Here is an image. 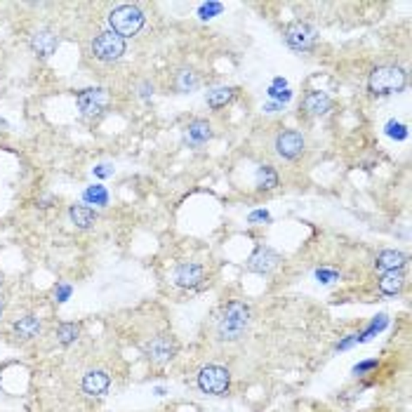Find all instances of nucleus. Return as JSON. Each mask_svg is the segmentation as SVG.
I'll list each match as a JSON object with an SVG mask.
<instances>
[{
	"mask_svg": "<svg viewBox=\"0 0 412 412\" xmlns=\"http://www.w3.org/2000/svg\"><path fill=\"white\" fill-rule=\"evenodd\" d=\"M250 327V306L246 301H229L222 308V316L217 320V334L224 342H238L246 337Z\"/></svg>",
	"mask_w": 412,
	"mask_h": 412,
	"instance_id": "nucleus-1",
	"label": "nucleus"
},
{
	"mask_svg": "<svg viewBox=\"0 0 412 412\" xmlns=\"http://www.w3.org/2000/svg\"><path fill=\"white\" fill-rule=\"evenodd\" d=\"M405 85H408V73L401 66H377L368 80L370 92L379 97L403 92Z\"/></svg>",
	"mask_w": 412,
	"mask_h": 412,
	"instance_id": "nucleus-2",
	"label": "nucleus"
},
{
	"mask_svg": "<svg viewBox=\"0 0 412 412\" xmlns=\"http://www.w3.org/2000/svg\"><path fill=\"white\" fill-rule=\"evenodd\" d=\"M108 24H111L113 34L120 38L137 36L144 27V12L137 5H120L108 15Z\"/></svg>",
	"mask_w": 412,
	"mask_h": 412,
	"instance_id": "nucleus-3",
	"label": "nucleus"
},
{
	"mask_svg": "<svg viewBox=\"0 0 412 412\" xmlns=\"http://www.w3.org/2000/svg\"><path fill=\"white\" fill-rule=\"evenodd\" d=\"M198 386L208 396H224L231 386V372L222 365H205L198 372Z\"/></svg>",
	"mask_w": 412,
	"mask_h": 412,
	"instance_id": "nucleus-4",
	"label": "nucleus"
},
{
	"mask_svg": "<svg viewBox=\"0 0 412 412\" xmlns=\"http://www.w3.org/2000/svg\"><path fill=\"white\" fill-rule=\"evenodd\" d=\"M125 52V38L115 36L113 31H104L92 41V55L99 62H115Z\"/></svg>",
	"mask_w": 412,
	"mask_h": 412,
	"instance_id": "nucleus-5",
	"label": "nucleus"
},
{
	"mask_svg": "<svg viewBox=\"0 0 412 412\" xmlns=\"http://www.w3.org/2000/svg\"><path fill=\"white\" fill-rule=\"evenodd\" d=\"M316 41H318V31L304 22H294L285 29V43L294 52H306V50H311L316 45Z\"/></svg>",
	"mask_w": 412,
	"mask_h": 412,
	"instance_id": "nucleus-6",
	"label": "nucleus"
},
{
	"mask_svg": "<svg viewBox=\"0 0 412 412\" xmlns=\"http://www.w3.org/2000/svg\"><path fill=\"white\" fill-rule=\"evenodd\" d=\"M304 146H306V141L301 137V132L297 130H285L276 137V151L287 160L299 158L301 153H304Z\"/></svg>",
	"mask_w": 412,
	"mask_h": 412,
	"instance_id": "nucleus-7",
	"label": "nucleus"
},
{
	"mask_svg": "<svg viewBox=\"0 0 412 412\" xmlns=\"http://www.w3.org/2000/svg\"><path fill=\"white\" fill-rule=\"evenodd\" d=\"M78 106L83 113L94 115L99 111H104L108 106V92L104 87H92V90H83L78 94Z\"/></svg>",
	"mask_w": 412,
	"mask_h": 412,
	"instance_id": "nucleus-8",
	"label": "nucleus"
},
{
	"mask_svg": "<svg viewBox=\"0 0 412 412\" xmlns=\"http://www.w3.org/2000/svg\"><path fill=\"white\" fill-rule=\"evenodd\" d=\"M175 353H177V342L170 334H160V337L151 339V342L146 344V356H149L153 363H167Z\"/></svg>",
	"mask_w": 412,
	"mask_h": 412,
	"instance_id": "nucleus-9",
	"label": "nucleus"
},
{
	"mask_svg": "<svg viewBox=\"0 0 412 412\" xmlns=\"http://www.w3.org/2000/svg\"><path fill=\"white\" fill-rule=\"evenodd\" d=\"M278 262H280V257L278 253H274L271 248H257V253L248 260V271L267 276L278 267Z\"/></svg>",
	"mask_w": 412,
	"mask_h": 412,
	"instance_id": "nucleus-10",
	"label": "nucleus"
},
{
	"mask_svg": "<svg viewBox=\"0 0 412 412\" xmlns=\"http://www.w3.org/2000/svg\"><path fill=\"white\" fill-rule=\"evenodd\" d=\"M57 45H59V38L48 29L36 31V34L31 36V50H34L38 57H43V59L45 57H50V55H55Z\"/></svg>",
	"mask_w": 412,
	"mask_h": 412,
	"instance_id": "nucleus-11",
	"label": "nucleus"
},
{
	"mask_svg": "<svg viewBox=\"0 0 412 412\" xmlns=\"http://www.w3.org/2000/svg\"><path fill=\"white\" fill-rule=\"evenodd\" d=\"M80 384L87 396H101V394H106L108 386H111V377H108L104 370H90L87 375L83 377Z\"/></svg>",
	"mask_w": 412,
	"mask_h": 412,
	"instance_id": "nucleus-12",
	"label": "nucleus"
},
{
	"mask_svg": "<svg viewBox=\"0 0 412 412\" xmlns=\"http://www.w3.org/2000/svg\"><path fill=\"white\" fill-rule=\"evenodd\" d=\"M203 276H205V269L201 267V264H191L189 262V264L177 267L175 283H177V285H182V287H196V285H201Z\"/></svg>",
	"mask_w": 412,
	"mask_h": 412,
	"instance_id": "nucleus-13",
	"label": "nucleus"
},
{
	"mask_svg": "<svg viewBox=\"0 0 412 412\" xmlns=\"http://www.w3.org/2000/svg\"><path fill=\"white\" fill-rule=\"evenodd\" d=\"M12 330H15L17 339H22V342H31V339H36L38 334L43 332V320L38 316H24L12 325Z\"/></svg>",
	"mask_w": 412,
	"mask_h": 412,
	"instance_id": "nucleus-14",
	"label": "nucleus"
},
{
	"mask_svg": "<svg viewBox=\"0 0 412 412\" xmlns=\"http://www.w3.org/2000/svg\"><path fill=\"white\" fill-rule=\"evenodd\" d=\"M405 264H408V257H405L403 253H398V250H384V253H379L375 260V267L384 274L386 271H401Z\"/></svg>",
	"mask_w": 412,
	"mask_h": 412,
	"instance_id": "nucleus-15",
	"label": "nucleus"
},
{
	"mask_svg": "<svg viewBox=\"0 0 412 412\" xmlns=\"http://www.w3.org/2000/svg\"><path fill=\"white\" fill-rule=\"evenodd\" d=\"M301 106H304V111L311 113V115H323V113H327L332 108V99L325 92H318V90H313V92H308L304 97Z\"/></svg>",
	"mask_w": 412,
	"mask_h": 412,
	"instance_id": "nucleus-16",
	"label": "nucleus"
},
{
	"mask_svg": "<svg viewBox=\"0 0 412 412\" xmlns=\"http://www.w3.org/2000/svg\"><path fill=\"white\" fill-rule=\"evenodd\" d=\"M210 137H212V130H210L208 120H193V123L186 127V139H189V144L193 146L205 144Z\"/></svg>",
	"mask_w": 412,
	"mask_h": 412,
	"instance_id": "nucleus-17",
	"label": "nucleus"
},
{
	"mask_svg": "<svg viewBox=\"0 0 412 412\" xmlns=\"http://www.w3.org/2000/svg\"><path fill=\"white\" fill-rule=\"evenodd\" d=\"M69 217L78 229H90L97 222V212L92 208H87V205H73L69 210Z\"/></svg>",
	"mask_w": 412,
	"mask_h": 412,
	"instance_id": "nucleus-18",
	"label": "nucleus"
},
{
	"mask_svg": "<svg viewBox=\"0 0 412 412\" xmlns=\"http://www.w3.org/2000/svg\"><path fill=\"white\" fill-rule=\"evenodd\" d=\"M405 285V276L401 271H386L379 278V292L382 294H398Z\"/></svg>",
	"mask_w": 412,
	"mask_h": 412,
	"instance_id": "nucleus-19",
	"label": "nucleus"
},
{
	"mask_svg": "<svg viewBox=\"0 0 412 412\" xmlns=\"http://www.w3.org/2000/svg\"><path fill=\"white\" fill-rule=\"evenodd\" d=\"M236 97V90L234 87H215V90H210L208 92V106L212 108H222V106H227L231 99Z\"/></svg>",
	"mask_w": 412,
	"mask_h": 412,
	"instance_id": "nucleus-20",
	"label": "nucleus"
},
{
	"mask_svg": "<svg viewBox=\"0 0 412 412\" xmlns=\"http://www.w3.org/2000/svg\"><path fill=\"white\" fill-rule=\"evenodd\" d=\"M257 186L260 189H276L278 186V175H276V170L271 165H262L260 170H257Z\"/></svg>",
	"mask_w": 412,
	"mask_h": 412,
	"instance_id": "nucleus-21",
	"label": "nucleus"
},
{
	"mask_svg": "<svg viewBox=\"0 0 412 412\" xmlns=\"http://www.w3.org/2000/svg\"><path fill=\"white\" fill-rule=\"evenodd\" d=\"M78 332H80V327L76 323H59V327H57V342L64 346L73 344L76 339H78Z\"/></svg>",
	"mask_w": 412,
	"mask_h": 412,
	"instance_id": "nucleus-22",
	"label": "nucleus"
},
{
	"mask_svg": "<svg viewBox=\"0 0 412 412\" xmlns=\"http://www.w3.org/2000/svg\"><path fill=\"white\" fill-rule=\"evenodd\" d=\"M198 87V76L193 71H179L177 73V90L179 92H191V90Z\"/></svg>",
	"mask_w": 412,
	"mask_h": 412,
	"instance_id": "nucleus-23",
	"label": "nucleus"
},
{
	"mask_svg": "<svg viewBox=\"0 0 412 412\" xmlns=\"http://www.w3.org/2000/svg\"><path fill=\"white\" fill-rule=\"evenodd\" d=\"M85 201L94 205H106L108 203V193L104 186H90L85 191Z\"/></svg>",
	"mask_w": 412,
	"mask_h": 412,
	"instance_id": "nucleus-24",
	"label": "nucleus"
},
{
	"mask_svg": "<svg viewBox=\"0 0 412 412\" xmlns=\"http://www.w3.org/2000/svg\"><path fill=\"white\" fill-rule=\"evenodd\" d=\"M386 134L394 139H405L408 137V127H405L403 123H396V120H391L389 125H386Z\"/></svg>",
	"mask_w": 412,
	"mask_h": 412,
	"instance_id": "nucleus-25",
	"label": "nucleus"
},
{
	"mask_svg": "<svg viewBox=\"0 0 412 412\" xmlns=\"http://www.w3.org/2000/svg\"><path fill=\"white\" fill-rule=\"evenodd\" d=\"M384 327H386V316H377L375 320H372V325L368 327V330L363 332V337H360V339H370L372 334L379 332V330H384Z\"/></svg>",
	"mask_w": 412,
	"mask_h": 412,
	"instance_id": "nucleus-26",
	"label": "nucleus"
},
{
	"mask_svg": "<svg viewBox=\"0 0 412 412\" xmlns=\"http://www.w3.org/2000/svg\"><path fill=\"white\" fill-rule=\"evenodd\" d=\"M224 8L222 3H210V5H201V10H198V15H201L203 19H210L212 15H220Z\"/></svg>",
	"mask_w": 412,
	"mask_h": 412,
	"instance_id": "nucleus-27",
	"label": "nucleus"
},
{
	"mask_svg": "<svg viewBox=\"0 0 412 412\" xmlns=\"http://www.w3.org/2000/svg\"><path fill=\"white\" fill-rule=\"evenodd\" d=\"M269 97H271V99H278V101H283V104H285V101H290L292 99V92H290V90H276V87H271L269 90Z\"/></svg>",
	"mask_w": 412,
	"mask_h": 412,
	"instance_id": "nucleus-28",
	"label": "nucleus"
},
{
	"mask_svg": "<svg viewBox=\"0 0 412 412\" xmlns=\"http://www.w3.org/2000/svg\"><path fill=\"white\" fill-rule=\"evenodd\" d=\"M271 220V215H269L267 210H255V212H250V217H248V222L250 224H257V222H269Z\"/></svg>",
	"mask_w": 412,
	"mask_h": 412,
	"instance_id": "nucleus-29",
	"label": "nucleus"
},
{
	"mask_svg": "<svg viewBox=\"0 0 412 412\" xmlns=\"http://www.w3.org/2000/svg\"><path fill=\"white\" fill-rule=\"evenodd\" d=\"M377 368V360H363V363H358L356 368H353V375H363V372H370Z\"/></svg>",
	"mask_w": 412,
	"mask_h": 412,
	"instance_id": "nucleus-30",
	"label": "nucleus"
},
{
	"mask_svg": "<svg viewBox=\"0 0 412 412\" xmlns=\"http://www.w3.org/2000/svg\"><path fill=\"white\" fill-rule=\"evenodd\" d=\"M316 278L320 283H332V280H337V274L334 271H325V269H318L316 271Z\"/></svg>",
	"mask_w": 412,
	"mask_h": 412,
	"instance_id": "nucleus-31",
	"label": "nucleus"
},
{
	"mask_svg": "<svg viewBox=\"0 0 412 412\" xmlns=\"http://www.w3.org/2000/svg\"><path fill=\"white\" fill-rule=\"evenodd\" d=\"M94 175L97 177H111L113 170H111V165H99V167H94Z\"/></svg>",
	"mask_w": 412,
	"mask_h": 412,
	"instance_id": "nucleus-32",
	"label": "nucleus"
},
{
	"mask_svg": "<svg viewBox=\"0 0 412 412\" xmlns=\"http://www.w3.org/2000/svg\"><path fill=\"white\" fill-rule=\"evenodd\" d=\"M274 87H276V90H278V87H285V80H283V78H276V80H274Z\"/></svg>",
	"mask_w": 412,
	"mask_h": 412,
	"instance_id": "nucleus-33",
	"label": "nucleus"
},
{
	"mask_svg": "<svg viewBox=\"0 0 412 412\" xmlns=\"http://www.w3.org/2000/svg\"><path fill=\"white\" fill-rule=\"evenodd\" d=\"M280 106H283V104H269V106H267V111H269V113H274V111H278Z\"/></svg>",
	"mask_w": 412,
	"mask_h": 412,
	"instance_id": "nucleus-34",
	"label": "nucleus"
},
{
	"mask_svg": "<svg viewBox=\"0 0 412 412\" xmlns=\"http://www.w3.org/2000/svg\"><path fill=\"white\" fill-rule=\"evenodd\" d=\"M3 311H5V299L0 297V318H3Z\"/></svg>",
	"mask_w": 412,
	"mask_h": 412,
	"instance_id": "nucleus-35",
	"label": "nucleus"
},
{
	"mask_svg": "<svg viewBox=\"0 0 412 412\" xmlns=\"http://www.w3.org/2000/svg\"><path fill=\"white\" fill-rule=\"evenodd\" d=\"M0 287H3V276H0Z\"/></svg>",
	"mask_w": 412,
	"mask_h": 412,
	"instance_id": "nucleus-36",
	"label": "nucleus"
}]
</instances>
